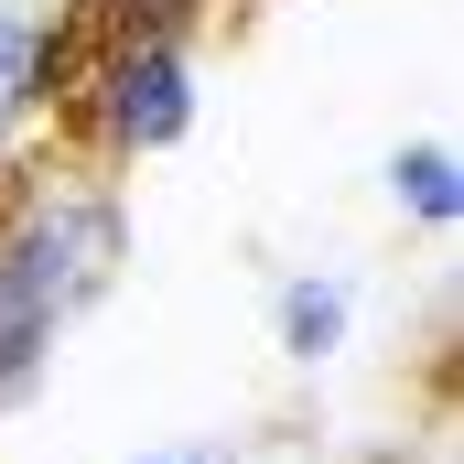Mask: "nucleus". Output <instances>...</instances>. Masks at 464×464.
I'll return each instance as SVG.
<instances>
[{"label":"nucleus","instance_id":"1","mask_svg":"<svg viewBox=\"0 0 464 464\" xmlns=\"http://www.w3.org/2000/svg\"><path fill=\"white\" fill-rule=\"evenodd\" d=\"M109 259H119V217L109 206H54V217H33V227L0 248V389L54 346V324L109 281Z\"/></svg>","mask_w":464,"mask_h":464},{"label":"nucleus","instance_id":"2","mask_svg":"<svg viewBox=\"0 0 464 464\" xmlns=\"http://www.w3.org/2000/svg\"><path fill=\"white\" fill-rule=\"evenodd\" d=\"M109 87H119V98H109V130L130 140V151H151V140H173V130H184V54H173V44L130 54Z\"/></svg>","mask_w":464,"mask_h":464},{"label":"nucleus","instance_id":"3","mask_svg":"<svg viewBox=\"0 0 464 464\" xmlns=\"http://www.w3.org/2000/svg\"><path fill=\"white\" fill-rule=\"evenodd\" d=\"M335 335H346V292L335 281H292L281 292V346L292 356H335Z\"/></svg>","mask_w":464,"mask_h":464},{"label":"nucleus","instance_id":"4","mask_svg":"<svg viewBox=\"0 0 464 464\" xmlns=\"http://www.w3.org/2000/svg\"><path fill=\"white\" fill-rule=\"evenodd\" d=\"M33 65H44V33H33L22 11H0V109L33 98Z\"/></svg>","mask_w":464,"mask_h":464},{"label":"nucleus","instance_id":"5","mask_svg":"<svg viewBox=\"0 0 464 464\" xmlns=\"http://www.w3.org/2000/svg\"><path fill=\"white\" fill-rule=\"evenodd\" d=\"M400 195H411L421 217H454V162H443V151H411V162H400Z\"/></svg>","mask_w":464,"mask_h":464},{"label":"nucleus","instance_id":"6","mask_svg":"<svg viewBox=\"0 0 464 464\" xmlns=\"http://www.w3.org/2000/svg\"><path fill=\"white\" fill-rule=\"evenodd\" d=\"M130 11H184V0H130Z\"/></svg>","mask_w":464,"mask_h":464}]
</instances>
